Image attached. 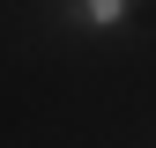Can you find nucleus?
<instances>
[{
  "label": "nucleus",
  "mask_w": 156,
  "mask_h": 148,
  "mask_svg": "<svg viewBox=\"0 0 156 148\" xmlns=\"http://www.w3.org/2000/svg\"><path fill=\"white\" fill-rule=\"evenodd\" d=\"M126 8H134V0H82V22H89V30H119Z\"/></svg>",
  "instance_id": "f257e3e1"
}]
</instances>
